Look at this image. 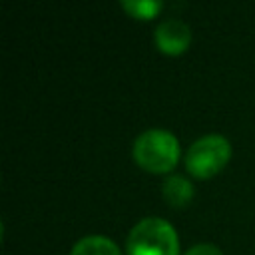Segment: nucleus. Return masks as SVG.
<instances>
[{
	"label": "nucleus",
	"instance_id": "obj_4",
	"mask_svg": "<svg viewBox=\"0 0 255 255\" xmlns=\"http://www.w3.org/2000/svg\"><path fill=\"white\" fill-rule=\"evenodd\" d=\"M155 46L165 54H181L191 42V28L179 18H165L155 26Z\"/></svg>",
	"mask_w": 255,
	"mask_h": 255
},
{
	"label": "nucleus",
	"instance_id": "obj_2",
	"mask_svg": "<svg viewBox=\"0 0 255 255\" xmlns=\"http://www.w3.org/2000/svg\"><path fill=\"white\" fill-rule=\"evenodd\" d=\"M128 255H179L177 233L161 217L139 219L128 235Z\"/></svg>",
	"mask_w": 255,
	"mask_h": 255
},
{
	"label": "nucleus",
	"instance_id": "obj_7",
	"mask_svg": "<svg viewBox=\"0 0 255 255\" xmlns=\"http://www.w3.org/2000/svg\"><path fill=\"white\" fill-rule=\"evenodd\" d=\"M161 0H122V8L135 18H153L161 10Z\"/></svg>",
	"mask_w": 255,
	"mask_h": 255
},
{
	"label": "nucleus",
	"instance_id": "obj_8",
	"mask_svg": "<svg viewBox=\"0 0 255 255\" xmlns=\"http://www.w3.org/2000/svg\"><path fill=\"white\" fill-rule=\"evenodd\" d=\"M185 255H223V251L211 243H197L185 251Z\"/></svg>",
	"mask_w": 255,
	"mask_h": 255
},
{
	"label": "nucleus",
	"instance_id": "obj_1",
	"mask_svg": "<svg viewBox=\"0 0 255 255\" xmlns=\"http://www.w3.org/2000/svg\"><path fill=\"white\" fill-rule=\"evenodd\" d=\"M133 159L151 173H165L179 159V139L163 128H149L133 141Z\"/></svg>",
	"mask_w": 255,
	"mask_h": 255
},
{
	"label": "nucleus",
	"instance_id": "obj_6",
	"mask_svg": "<svg viewBox=\"0 0 255 255\" xmlns=\"http://www.w3.org/2000/svg\"><path fill=\"white\" fill-rule=\"evenodd\" d=\"M70 255H122L118 245L106 235H86L72 247Z\"/></svg>",
	"mask_w": 255,
	"mask_h": 255
},
{
	"label": "nucleus",
	"instance_id": "obj_3",
	"mask_svg": "<svg viewBox=\"0 0 255 255\" xmlns=\"http://www.w3.org/2000/svg\"><path fill=\"white\" fill-rule=\"evenodd\" d=\"M231 157V143L221 133H207L195 139L185 153V167L191 175L205 179L215 175Z\"/></svg>",
	"mask_w": 255,
	"mask_h": 255
},
{
	"label": "nucleus",
	"instance_id": "obj_5",
	"mask_svg": "<svg viewBox=\"0 0 255 255\" xmlns=\"http://www.w3.org/2000/svg\"><path fill=\"white\" fill-rule=\"evenodd\" d=\"M163 197L167 199V203L175 205V207H183L191 197H193V185L187 177L183 175H167L163 179Z\"/></svg>",
	"mask_w": 255,
	"mask_h": 255
}]
</instances>
